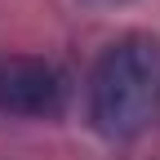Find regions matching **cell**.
<instances>
[{
	"mask_svg": "<svg viewBox=\"0 0 160 160\" xmlns=\"http://www.w3.org/2000/svg\"><path fill=\"white\" fill-rule=\"evenodd\" d=\"M160 116V40L156 36H120L102 49L89 71V125L111 138L129 142Z\"/></svg>",
	"mask_w": 160,
	"mask_h": 160,
	"instance_id": "6da1fadb",
	"label": "cell"
},
{
	"mask_svg": "<svg viewBox=\"0 0 160 160\" xmlns=\"http://www.w3.org/2000/svg\"><path fill=\"white\" fill-rule=\"evenodd\" d=\"M67 107V76L45 58L9 53L0 58V111L5 116H27V120H49Z\"/></svg>",
	"mask_w": 160,
	"mask_h": 160,
	"instance_id": "7a4b0ae2",
	"label": "cell"
}]
</instances>
